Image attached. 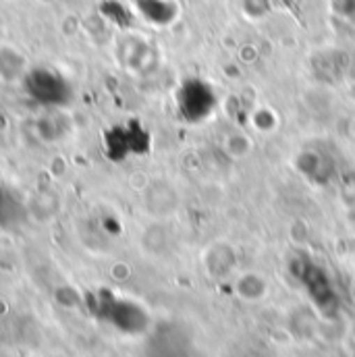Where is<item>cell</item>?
Wrapping results in <instances>:
<instances>
[{
	"instance_id": "cell-2",
	"label": "cell",
	"mask_w": 355,
	"mask_h": 357,
	"mask_svg": "<svg viewBox=\"0 0 355 357\" xmlns=\"http://www.w3.org/2000/svg\"><path fill=\"white\" fill-rule=\"evenodd\" d=\"M25 218V206L19 195L0 181V231L21 225Z\"/></svg>"
},
{
	"instance_id": "cell-1",
	"label": "cell",
	"mask_w": 355,
	"mask_h": 357,
	"mask_svg": "<svg viewBox=\"0 0 355 357\" xmlns=\"http://www.w3.org/2000/svg\"><path fill=\"white\" fill-rule=\"evenodd\" d=\"M23 89L27 98L42 108H65L73 102V86L50 67H31L23 73Z\"/></svg>"
}]
</instances>
